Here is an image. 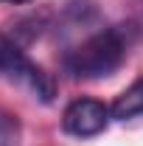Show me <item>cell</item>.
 <instances>
[{
  "instance_id": "1",
  "label": "cell",
  "mask_w": 143,
  "mask_h": 146,
  "mask_svg": "<svg viewBox=\"0 0 143 146\" xmlns=\"http://www.w3.org/2000/svg\"><path fill=\"white\" fill-rule=\"evenodd\" d=\"M126 34L121 25L115 28H104L98 34L87 36L81 45H76L70 54L65 56V70L73 79H101L109 76L112 70L121 68L126 59Z\"/></svg>"
},
{
  "instance_id": "2",
  "label": "cell",
  "mask_w": 143,
  "mask_h": 146,
  "mask_svg": "<svg viewBox=\"0 0 143 146\" xmlns=\"http://www.w3.org/2000/svg\"><path fill=\"white\" fill-rule=\"evenodd\" d=\"M0 79L20 84L23 90H28L39 101H51L56 93L51 73H45L36 62H31L28 54L6 34H0Z\"/></svg>"
},
{
  "instance_id": "3",
  "label": "cell",
  "mask_w": 143,
  "mask_h": 146,
  "mask_svg": "<svg viewBox=\"0 0 143 146\" xmlns=\"http://www.w3.org/2000/svg\"><path fill=\"white\" fill-rule=\"evenodd\" d=\"M109 118H112V112L107 104H101L95 98H76L62 112V127L76 138H93L107 129Z\"/></svg>"
},
{
  "instance_id": "4",
  "label": "cell",
  "mask_w": 143,
  "mask_h": 146,
  "mask_svg": "<svg viewBox=\"0 0 143 146\" xmlns=\"http://www.w3.org/2000/svg\"><path fill=\"white\" fill-rule=\"evenodd\" d=\"M109 112H112L115 121H129V118L143 115V79H138L135 84H129V87L109 104Z\"/></svg>"
},
{
  "instance_id": "5",
  "label": "cell",
  "mask_w": 143,
  "mask_h": 146,
  "mask_svg": "<svg viewBox=\"0 0 143 146\" xmlns=\"http://www.w3.org/2000/svg\"><path fill=\"white\" fill-rule=\"evenodd\" d=\"M3 3H28V0H3Z\"/></svg>"
}]
</instances>
